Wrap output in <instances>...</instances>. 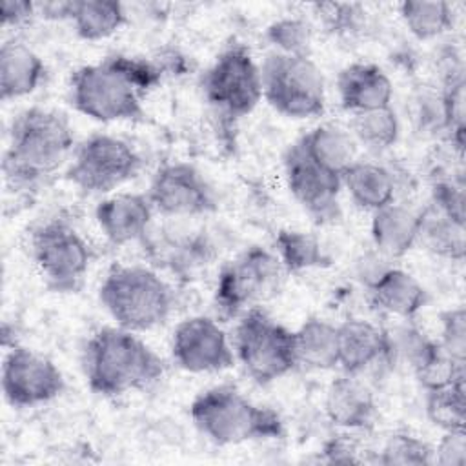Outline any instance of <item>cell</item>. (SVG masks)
Wrapping results in <instances>:
<instances>
[{
  "label": "cell",
  "instance_id": "21",
  "mask_svg": "<svg viewBox=\"0 0 466 466\" xmlns=\"http://www.w3.org/2000/svg\"><path fill=\"white\" fill-rule=\"evenodd\" d=\"M419 237L420 213L393 202L373 211L371 240L382 257H404L419 242Z\"/></svg>",
  "mask_w": 466,
  "mask_h": 466
},
{
  "label": "cell",
  "instance_id": "16",
  "mask_svg": "<svg viewBox=\"0 0 466 466\" xmlns=\"http://www.w3.org/2000/svg\"><path fill=\"white\" fill-rule=\"evenodd\" d=\"M153 211L155 209L147 195L118 193L96 206L95 218L100 231L111 244L124 246L146 237Z\"/></svg>",
  "mask_w": 466,
  "mask_h": 466
},
{
  "label": "cell",
  "instance_id": "27",
  "mask_svg": "<svg viewBox=\"0 0 466 466\" xmlns=\"http://www.w3.org/2000/svg\"><path fill=\"white\" fill-rule=\"evenodd\" d=\"M275 255L288 273L331 264V257L322 249L320 242L313 235L299 229H280L275 235Z\"/></svg>",
  "mask_w": 466,
  "mask_h": 466
},
{
  "label": "cell",
  "instance_id": "40",
  "mask_svg": "<svg viewBox=\"0 0 466 466\" xmlns=\"http://www.w3.org/2000/svg\"><path fill=\"white\" fill-rule=\"evenodd\" d=\"M326 462H359L355 448L346 439H331L322 448Z\"/></svg>",
  "mask_w": 466,
  "mask_h": 466
},
{
  "label": "cell",
  "instance_id": "20",
  "mask_svg": "<svg viewBox=\"0 0 466 466\" xmlns=\"http://www.w3.org/2000/svg\"><path fill=\"white\" fill-rule=\"evenodd\" d=\"M328 419L344 430H360L371 424L375 415V399L371 390L357 379V375L344 373L337 377L324 400Z\"/></svg>",
  "mask_w": 466,
  "mask_h": 466
},
{
  "label": "cell",
  "instance_id": "39",
  "mask_svg": "<svg viewBox=\"0 0 466 466\" xmlns=\"http://www.w3.org/2000/svg\"><path fill=\"white\" fill-rule=\"evenodd\" d=\"M2 25H18L36 15V4L27 0H4L0 4Z\"/></svg>",
  "mask_w": 466,
  "mask_h": 466
},
{
  "label": "cell",
  "instance_id": "4",
  "mask_svg": "<svg viewBox=\"0 0 466 466\" xmlns=\"http://www.w3.org/2000/svg\"><path fill=\"white\" fill-rule=\"evenodd\" d=\"M98 299L116 326L129 331H147L164 324L175 300L171 286L155 269L124 264L106 273Z\"/></svg>",
  "mask_w": 466,
  "mask_h": 466
},
{
  "label": "cell",
  "instance_id": "12",
  "mask_svg": "<svg viewBox=\"0 0 466 466\" xmlns=\"http://www.w3.org/2000/svg\"><path fill=\"white\" fill-rule=\"evenodd\" d=\"M64 375L53 360L24 348L13 346L2 364V391L16 408H33L56 399L64 391Z\"/></svg>",
  "mask_w": 466,
  "mask_h": 466
},
{
  "label": "cell",
  "instance_id": "9",
  "mask_svg": "<svg viewBox=\"0 0 466 466\" xmlns=\"http://www.w3.org/2000/svg\"><path fill=\"white\" fill-rule=\"evenodd\" d=\"M206 100L224 116L249 115L262 98L260 67L249 49L231 44L218 53L202 78Z\"/></svg>",
  "mask_w": 466,
  "mask_h": 466
},
{
  "label": "cell",
  "instance_id": "13",
  "mask_svg": "<svg viewBox=\"0 0 466 466\" xmlns=\"http://www.w3.org/2000/svg\"><path fill=\"white\" fill-rule=\"evenodd\" d=\"M284 177L293 198L317 222H333L340 217L339 193L342 175L317 164L299 142L284 155Z\"/></svg>",
  "mask_w": 466,
  "mask_h": 466
},
{
  "label": "cell",
  "instance_id": "7",
  "mask_svg": "<svg viewBox=\"0 0 466 466\" xmlns=\"http://www.w3.org/2000/svg\"><path fill=\"white\" fill-rule=\"evenodd\" d=\"M235 353L244 371L258 384L275 382L299 364L293 331L258 306L240 315L235 329Z\"/></svg>",
  "mask_w": 466,
  "mask_h": 466
},
{
  "label": "cell",
  "instance_id": "23",
  "mask_svg": "<svg viewBox=\"0 0 466 466\" xmlns=\"http://www.w3.org/2000/svg\"><path fill=\"white\" fill-rule=\"evenodd\" d=\"M342 186L350 198L366 211H377L395 198L393 175L380 164L355 160L342 173Z\"/></svg>",
  "mask_w": 466,
  "mask_h": 466
},
{
  "label": "cell",
  "instance_id": "22",
  "mask_svg": "<svg viewBox=\"0 0 466 466\" xmlns=\"http://www.w3.org/2000/svg\"><path fill=\"white\" fill-rule=\"evenodd\" d=\"M42 58L24 42L9 40L0 49V96L2 100L31 95L44 76Z\"/></svg>",
  "mask_w": 466,
  "mask_h": 466
},
{
  "label": "cell",
  "instance_id": "36",
  "mask_svg": "<svg viewBox=\"0 0 466 466\" xmlns=\"http://www.w3.org/2000/svg\"><path fill=\"white\" fill-rule=\"evenodd\" d=\"M433 204L439 213L464 226V184L461 180L441 178L433 186Z\"/></svg>",
  "mask_w": 466,
  "mask_h": 466
},
{
  "label": "cell",
  "instance_id": "37",
  "mask_svg": "<svg viewBox=\"0 0 466 466\" xmlns=\"http://www.w3.org/2000/svg\"><path fill=\"white\" fill-rule=\"evenodd\" d=\"M315 9L322 24L337 33L353 31L362 15L360 7L355 4H317Z\"/></svg>",
  "mask_w": 466,
  "mask_h": 466
},
{
  "label": "cell",
  "instance_id": "30",
  "mask_svg": "<svg viewBox=\"0 0 466 466\" xmlns=\"http://www.w3.org/2000/svg\"><path fill=\"white\" fill-rule=\"evenodd\" d=\"M426 415L428 419L442 428L464 430L466 422V388L464 379H459L448 386L426 391Z\"/></svg>",
  "mask_w": 466,
  "mask_h": 466
},
{
  "label": "cell",
  "instance_id": "31",
  "mask_svg": "<svg viewBox=\"0 0 466 466\" xmlns=\"http://www.w3.org/2000/svg\"><path fill=\"white\" fill-rule=\"evenodd\" d=\"M431 251L462 260L464 257V226L444 217L437 209L420 213V237Z\"/></svg>",
  "mask_w": 466,
  "mask_h": 466
},
{
  "label": "cell",
  "instance_id": "18",
  "mask_svg": "<svg viewBox=\"0 0 466 466\" xmlns=\"http://www.w3.org/2000/svg\"><path fill=\"white\" fill-rule=\"evenodd\" d=\"M339 366L344 373L359 375L391 355L390 335L364 319H348L337 326Z\"/></svg>",
  "mask_w": 466,
  "mask_h": 466
},
{
  "label": "cell",
  "instance_id": "8",
  "mask_svg": "<svg viewBox=\"0 0 466 466\" xmlns=\"http://www.w3.org/2000/svg\"><path fill=\"white\" fill-rule=\"evenodd\" d=\"M286 269L279 257L260 246H251L228 262L217 279L215 304L224 319L238 317L257 304L275 297Z\"/></svg>",
  "mask_w": 466,
  "mask_h": 466
},
{
  "label": "cell",
  "instance_id": "24",
  "mask_svg": "<svg viewBox=\"0 0 466 466\" xmlns=\"http://www.w3.org/2000/svg\"><path fill=\"white\" fill-rule=\"evenodd\" d=\"M297 142L317 164L339 175H342L357 157L353 135L333 124H320Z\"/></svg>",
  "mask_w": 466,
  "mask_h": 466
},
{
  "label": "cell",
  "instance_id": "1",
  "mask_svg": "<svg viewBox=\"0 0 466 466\" xmlns=\"http://www.w3.org/2000/svg\"><path fill=\"white\" fill-rule=\"evenodd\" d=\"M82 368L89 388L104 397L146 390L164 375V360L135 331L106 326L86 342Z\"/></svg>",
  "mask_w": 466,
  "mask_h": 466
},
{
  "label": "cell",
  "instance_id": "17",
  "mask_svg": "<svg viewBox=\"0 0 466 466\" xmlns=\"http://www.w3.org/2000/svg\"><path fill=\"white\" fill-rule=\"evenodd\" d=\"M337 93L340 106L355 115L390 107L393 86L390 76L379 66L370 62H355L339 73Z\"/></svg>",
  "mask_w": 466,
  "mask_h": 466
},
{
  "label": "cell",
  "instance_id": "38",
  "mask_svg": "<svg viewBox=\"0 0 466 466\" xmlns=\"http://www.w3.org/2000/svg\"><path fill=\"white\" fill-rule=\"evenodd\" d=\"M433 462L442 466H462L466 462V433L464 430L444 431L433 448Z\"/></svg>",
  "mask_w": 466,
  "mask_h": 466
},
{
  "label": "cell",
  "instance_id": "15",
  "mask_svg": "<svg viewBox=\"0 0 466 466\" xmlns=\"http://www.w3.org/2000/svg\"><path fill=\"white\" fill-rule=\"evenodd\" d=\"M171 355L189 373H215L233 366L235 353L220 324L195 315L182 320L171 339Z\"/></svg>",
  "mask_w": 466,
  "mask_h": 466
},
{
  "label": "cell",
  "instance_id": "33",
  "mask_svg": "<svg viewBox=\"0 0 466 466\" xmlns=\"http://www.w3.org/2000/svg\"><path fill=\"white\" fill-rule=\"evenodd\" d=\"M166 260L173 271L193 273L195 269L209 264L213 258V246L204 235H180L175 237V242L166 238Z\"/></svg>",
  "mask_w": 466,
  "mask_h": 466
},
{
  "label": "cell",
  "instance_id": "25",
  "mask_svg": "<svg viewBox=\"0 0 466 466\" xmlns=\"http://www.w3.org/2000/svg\"><path fill=\"white\" fill-rule=\"evenodd\" d=\"M293 337L297 362L315 370H333L339 366V331L335 324L311 317L293 331Z\"/></svg>",
  "mask_w": 466,
  "mask_h": 466
},
{
  "label": "cell",
  "instance_id": "11",
  "mask_svg": "<svg viewBox=\"0 0 466 466\" xmlns=\"http://www.w3.org/2000/svg\"><path fill=\"white\" fill-rule=\"evenodd\" d=\"M142 166L140 155L126 140L96 133L86 138L66 171L69 182L87 193H107L131 180Z\"/></svg>",
  "mask_w": 466,
  "mask_h": 466
},
{
  "label": "cell",
  "instance_id": "6",
  "mask_svg": "<svg viewBox=\"0 0 466 466\" xmlns=\"http://www.w3.org/2000/svg\"><path fill=\"white\" fill-rule=\"evenodd\" d=\"M262 96L288 118H315L326 109L322 71L309 56L273 51L260 66Z\"/></svg>",
  "mask_w": 466,
  "mask_h": 466
},
{
  "label": "cell",
  "instance_id": "14",
  "mask_svg": "<svg viewBox=\"0 0 466 466\" xmlns=\"http://www.w3.org/2000/svg\"><path fill=\"white\" fill-rule=\"evenodd\" d=\"M147 198L164 217L189 218L217 209L215 195L200 171L186 162L162 166L151 178Z\"/></svg>",
  "mask_w": 466,
  "mask_h": 466
},
{
  "label": "cell",
  "instance_id": "5",
  "mask_svg": "<svg viewBox=\"0 0 466 466\" xmlns=\"http://www.w3.org/2000/svg\"><path fill=\"white\" fill-rule=\"evenodd\" d=\"M69 96L78 113L96 122L138 120L144 116V95L120 67L115 55L98 64L78 67L69 80Z\"/></svg>",
  "mask_w": 466,
  "mask_h": 466
},
{
  "label": "cell",
  "instance_id": "35",
  "mask_svg": "<svg viewBox=\"0 0 466 466\" xmlns=\"http://www.w3.org/2000/svg\"><path fill=\"white\" fill-rule=\"evenodd\" d=\"M441 348L457 362L466 357V313L464 308H453L441 315Z\"/></svg>",
  "mask_w": 466,
  "mask_h": 466
},
{
  "label": "cell",
  "instance_id": "32",
  "mask_svg": "<svg viewBox=\"0 0 466 466\" xmlns=\"http://www.w3.org/2000/svg\"><path fill=\"white\" fill-rule=\"evenodd\" d=\"M311 36V25L304 18L297 16L279 18L266 29V38L271 42L275 51L293 56H309Z\"/></svg>",
  "mask_w": 466,
  "mask_h": 466
},
{
  "label": "cell",
  "instance_id": "26",
  "mask_svg": "<svg viewBox=\"0 0 466 466\" xmlns=\"http://www.w3.org/2000/svg\"><path fill=\"white\" fill-rule=\"evenodd\" d=\"M76 35L84 40H102L116 33L127 20L120 2L71 0L69 18Z\"/></svg>",
  "mask_w": 466,
  "mask_h": 466
},
{
  "label": "cell",
  "instance_id": "3",
  "mask_svg": "<svg viewBox=\"0 0 466 466\" xmlns=\"http://www.w3.org/2000/svg\"><path fill=\"white\" fill-rule=\"evenodd\" d=\"M189 415L200 433L220 446L284 437L280 415L251 402L231 384L198 393L189 406Z\"/></svg>",
  "mask_w": 466,
  "mask_h": 466
},
{
  "label": "cell",
  "instance_id": "28",
  "mask_svg": "<svg viewBox=\"0 0 466 466\" xmlns=\"http://www.w3.org/2000/svg\"><path fill=\"white\" fill-rule=\"evenodd\" d=\"M400 16L408 31L419 40H431L453 24V9L442 0H410L400 4Z\"/></svg>",
  "mask_w": 466,
  "mask_h": 466
},
{
  "label": "cell",
  "instance_id": "34",
  "mask_svg": "<svg viewBox=\"0 0 466 466\" xmlns=\"http://www.w3.org/2000/svg\"><path fill=\"white\" fill-rule=\"evenodd\" d=\"M377 462L380 464H431L433 448L411 433H393L384 442Z\"/></svg>",
  "mask_w": 466,
  "mask_h": 466
},
{
  "label": "cell",
  "instance_id": "10",
  "mask_svg": "<svg viewBox=\"0 0 466 466\" xmlns=\"http://www.w3.org/2000/svg\"><path fill=\"white\" fill-rule=\"evenodd\" d=\"M31 253L55 291H76L91 264L89 244L62 218H51L33 231Z\"/></svg>",
  "mask_w": 466,
  "mask_h": 466
},
{
  "label": "cell",
  "instance_id": "19",
  "mask_svg": "<svg viewBox=\"0 0 466 466\" xmlns=\"http://www.w3.org/2000/svg\"><path fill=\"white\" fill-rule=\"evenodd\" d=\"M368 288L375 308L400 319L415 317L430 300L426 288L400 268H384Z\"/></svg>",
  "mask_w": 466,
  "mask_h": 466
},
{
  "label": "cell",
  "instance_id": "2",
  "mask_svg": "<svg viewBox=\"0 0 466 466\" xmlns=\"http://www.w3.org/2000/svg\"><path fill=\"white\" fill-rule=\"evenodd\" d=\"M75 144L66 115L55 109L29 107L11 124L4 155V175L13 186H31L53 175Z\"/></svg>",
  "mask_w": 466,
  "mask_h": 466
},
{
  "label": "cell",
  "instance_id": "29",
  "mask_svg": "<svg viewBox=\"0 0 466 466\" xmlns=\"http://www.w3.org/2000/svg\"><path fill=\"white\" fill-rule=\"evenodd\" d=\"M350 129L355 142L359 140L366 147L377 149V151L391 147L397 142L400 133L399 118L391 109V106L355 113L351 118Z\"/></svg>",
  "mask_w": 466,
  "mask_h": 466
}]
</instances>
